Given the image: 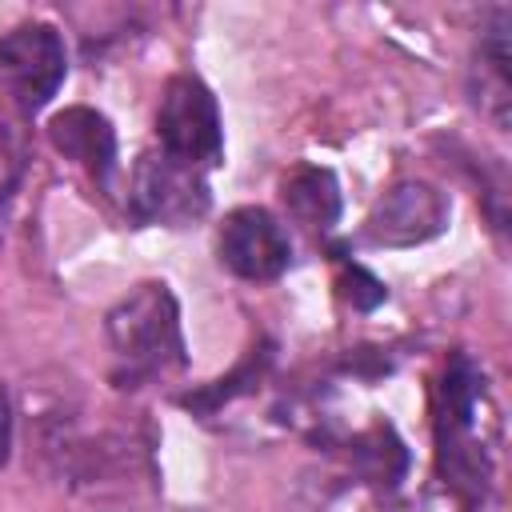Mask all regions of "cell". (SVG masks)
I'll list each match as a JSON object with an SVG mask.
<instances>
[{"label":"cell","instance_id":"obj_8","mask_svg":"<svg viewBox=\"0 0 512 512\" xmlns=\"http://www.w3.org/2000/svg\"><path fill=\"white\" fill-rule=\"evenodd\" d=\"M468 92L492 128L508 132L512 116V8H492L468 68Z\"/></svg>","mask_w":512,"mask_h":512},{"label":"cell","instance_id":"obj_10","mask_svg":"<svg viewBox=\"0 0 512 512\" xmlns=\"http://www.w3.org/2000/svg\"><path fill=\"white\" fill-rule=\"evenodd\" d=\"M280 200L288 208V216L296 224H304L308 232H328L336 228L340 220V180L332 168H320V164H296L284 184H280Z\"/></svg>","mask_w":512,"mask_h":512},{"label":"cell","instance_id":"obj_15","mask_svg":"<svg viewBox=\"0 0 512 512\" xmlns=\"http://www.w3.org/2000/svg\"><path fill=\"white\" fill-rule=\"evenodd\" d=\"M12 456V400H8V388L0 384V468L8 464Z\"/></svg>","mask_w":512,"mask_h":512},{"label":"cell","instance_id":"obj_5","mask_svg":"<svg viewBox=\"0 0 512 512\" xmlns=\"http://www.w3.org/2000/svg\"><path fill=\"white\" fill-rule=\"evenodd\" d=\"M0 76L20 108V116H36L52 104L68 76L64 36L44 20H24L0 36Z\"/></svg>","mask_w":512,"mask_h":512},{"label":"cell","instance_id":"obj_13","mask_svg":"<svg viewBox=\"0 0 512 512\" xmlns=\"http://www.w3.org/2000/svg\"><path fill=\"white\" fill-rule=\"evenodd\" d=\"M28 164V140L20 120L8 112V104L0 100V196H8L16 188V180L24 176Z\"/></svg>","mask_w":512,"mask_h":512},{"label":"cell","instance_id":"obj_14","mask_svg":"<svg viewBox=\"0 0 512 512\" xmlns=\"http://www.w3.org/2000/svg\"><path fill=\"white\" fill-rule=\"evenodd\" d=\"M344 296L352 300V308L372 312L376 304L388 300V288H384L368 268H360V264H344Z\"/></svg>","mask_w":512,"mask_h":512},{"label":"cell","instance_id":"obj_12","mask_svg":"<svg viewBox=\"0 0 512 512\" xmlns=\"http://www.w3.org/2000/svg\"><path fill=\"white\" fill-rule=\"evenodd\" d=\"M352 468L376 488H396L408 472V448L392 424H372L368 432L352 436Z\"/></svg>","mask_w":512,"mask_h":512},{"label":"cell","instance_id":"obj_1","mask_svg":"<svg viewBox=\"0 0 512 512\" xmlns=\"http://www.w3.org/2000/svg\"><path fill=\"white\" fill-rule=\"evenodd\" d=\"M436 472L464 512H484L496 488V416L488 376L468 352H452L436 380Z\"/></svg>","mask_w":512,"mask_h":512},{"label":"cell","instance_id":"obj_3","mask_svg":"<svg viewBox=\"0 0 512 512\" xmlns=\"http://www.w3.org/2000/svg\"><path fill=\"white\" fill-rule=\"evenodd\" d=\"M156 140H160V152H168L172 160L192 164L200 172L224 164L220 104L200 76L176 72L164 84L160 108H156Z\"/></svg>","mask_w":512,"mask_h":512},{"label":"cell","instance_id":"obj_2","mask_svg":"<svg viewBox=\"0 0 512 512\" xmlns=\"http://www.w3.org/2000/svg\"><path fill=\"white\" fill-rule=\"evenodd\" d=\"M104 336L112 348L116 388L132 392L188 364L180 304L164 280H144L128 296H120L104 316Z\"/></svg>","mask_w":512,"mask_h":512},{"label":"cell","instance_id":"obj_7","mask_svg":"<svg viewBox=\"0 0 512 512\" xmlns=\"http://www.w3.org/2000/svg\"><path fill=\"white\" fill-rule=\"evenodd\" d=\"M452 200L428 180H400L372 204L364 220V240L376 248H416L448 228Z\"/></svg>","mask_w":512,"mask_h":512},{"label":"cell","instance_id":"obj_9","mask_svg":"<svg viewBox=\"0 0 512 512\" xmlns=\"http://www.w3.org/2000/svg\"><path fill=\"white\" fill-rule=\"evenodd\" d=\"M48 140L64 160L84 168L100 192H112L120 164H116V128L104 112L88 104H72L48 120Z\"/></svg>","mask_w":512,"mask_h":512},{"label":"cell","instance_id":"obj_6","mask_svg":"<svg viewBox=\"0 0 512 512\" xmlns=\"http://www.w3.org/2000/svg\"><path fill=\"white\" fill-rule=\"evenodd\" d=\"M216 260L240 280L268 284L292 268V236L268 208L248 204L224 216L216 232Z\"/></svg>","mask_w":512,"mask_h":512},{"label":"cell","instance_id":"obj_11","mask_svg":"<svg viewBox=\"0 0 512 512\" xmlns=\"http://www.w3.org/2000/svg\"><path fill=\"white\" fill-rule=\"evenodd\" d=\"M272 356H276V344H272V340H256V344L248 348V356H244L228 376H220V380H212V384H204V388H196V392H184L180 404H184L188 412H196V416H216V412H220L224 404H232L236 396L252 392L256 380H264Z\"/></svg>","mask_w":512,"mask_h":512},{"label":"cell","instance_id":"obj_4","mask_svg":"<svg viewBox=\"0 0 512 512\" xmlns=\"http://www.w3.org/2000/svg\"><path fill=\"white\" fill-rule=\"evenodd\" d=\"M208 208H212L208 172L180 164L160 148H152L136 160L132 184H128V216L136 224L188 228V224L204 220Z\"/></svg>","mask_w":512,"mask_h":512}]
</instances>
